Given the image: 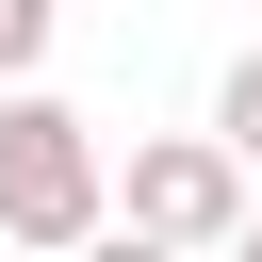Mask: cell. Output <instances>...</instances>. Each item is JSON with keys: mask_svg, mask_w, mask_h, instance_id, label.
<instances>
[{"mask_svg": "<svg viewBox=\"0 0 262 262\" xmlns=\"http://www.w3.org/2000/svg\"><path fill=\"white\" fill-rule=\"evenodd\" d=\"M98 229H115V147H98V115L49 98V82H0V246L82 262Z\"/></svg>", "mask_w": 262, "mask_h": 262, "instance_id": "6da1fadb", "label": "cell"}, {"mask_svg": "<svg viewBox=\"0 0 262 262\" xmlns=\"http://www.w3.org/2000/svg\"><path fill=\"white\" fill-rule=\"evenodd\" d=\"M115 229H147V246H180V262H229V246H246V164H229L213 131H147V147L115 164Z\"/></svg>", "mask_w": 262, "mask_h": 262, "instance_id": "7a4b0ae2", "label": "cell"}, {"mask_svg": "<svg viewBox=\"0 0 262 262\" xmlns=\"http://www.w3.org/2000/svg\"><path fill=\"white\" fill-rule=\"evenodd\" d=\"M213 147H229V164H246V180H262V49H246V66H229V82H213Z\"/></svg>", "mask_w": 262, "mask_h": 262, "instance_id": "3957f363", "label": "cell"}, {"mask_svg": "<svg viewBox=\"0 0 262 262\" xmlns=\"http://www.w3.org/2000/svg\"><path fill=\"white\" fill-rule=\"evenodd\" d=\"M49 33H66V0H0V82H33V66H49Z\"/></svg>", "mask_w": 262, "mask_h": 262, "instance_id": "277c9868", "label": "cell"}, {"mask_svg": "<svg viewBox=\"0 0 262 262\" xmlns=\"http://www.w3.org/2000/svg\"><path fill=\"white\" fill-rule=\"evenodd\" d=\"M82 262H180V246H147V229H98V246H82Z\"/></svg>", "mask_w": 262, "mask_h": 262, "instance_id": "5b68a950", "label": "cell"}, {"mask_svg": "<svg viewBox=\"0 0 262 262\" xmlns=\"http://www.w3.org/2000/svg\"><path fill=\"white\" fill-rule=\"evenodd\" d=\"M229 262H262V213H246V246H229Z\"/></svg>", "mask_w": 262, "mask_h": 262, "instance_id": "8992f818", "label": "cell"}]
</instances>
